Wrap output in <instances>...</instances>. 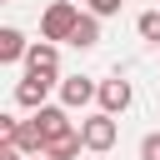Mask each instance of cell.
Masks as SVG:
<instances>
[{"label":"cell","mask_w":160,"mask_h":160,"mask_svg":"<svg viewBox=\"0 0 160 160\" xmlns=\"http://www.w3.org/2000/svg\"><path fill=\"white\" fill-rule=\"evenodd\" d=\"M75 25H80V5L55 0V5L40 15V40H70V35H75Z\"/></svg>","instance_id":"1"},{"label":"cell","mask_w":160,"mask_h":160,"mask_svg":"<svg viewBox=\"0 0 160 160\" xmlns=\"http://www.w3.org/2000/svg\"><path fill=\"white\" fill-rule=\"evenodd\" d=\"M80 135H85V150L105 155V150L115 145L120 125H115V115H110V110H95V115H85V120H80Z\"/></svg>","instance_id":"2"},{"label":"cell","mask_w":160,"mask_h":160,"mask_svg":"<svg viewBox=\"0 0 160 160\" xmlns=\"http://www.w3.org/2000/svg\"><path fill=\"white\" fill-rule=\"evenodd\" d=\"M55 85H60L55 75H30V70H25V80L15 85V105H25V110H40V105H45V95H50Z\"/></svg>","instance_id":"3"},{"label":"cell","mask_w":160,"mask_h":160,"mask_svg":"<svg viewBox=\"0 0 160 160\" xmlns=\"http://www.w3.org/2000/svg\"><path fill=\"white\" fill-rule=\"evenodd\" d=\"M60 100H65V110H80V105L100 100V85L85 75H70V80H60Z\"/></svg>","instance_id":"4"},{"label":"cell","mask_w":160,"mask_h":160,"mask_svg":"<svg viewBox=\"0 0 160 160\" xmlns=\"http://www.w3.org/2000/svg\"><path fill=\"white\" fill-rule=\"evenodd\" d=\"M25 70H30V75H55V70H60V50H55V40H35L30 55H25Z\"/></svg>","instance_id":"5"},{"label":"cell","mask_w":160,"mask_h":160,"mask_svg":"<svg viewBox=\"0 0 160 160\" xmlns=\"http://www.w3.org/2000/svg\"><path fill=\"white\" fill-rule=\"evenodd\" d=\"M130 100H135L130 80H100V110L120 115V110H130Z\"/></svg>","instance_id":"6"},{"label":"cell","mask_w":160,"mask_h":160,"mask_svg":"<svg viewBox=\"0 0 160 160\" xmlns=\"http://www.w3.org/2000/svg\"><path fill=\"white\" fill-rule=\"evenodd\" d=\"M35 125L45 130V145H50L55 135H70V130H75L70 115H65V105H40V110H35Z\"/></svg>","instance_id":"7"},{"label":"cell","mask_w":160,"mask_h":160,"mask_svg":"<svg viewBox=\"0 0 160 160\" xmlns=\"http://www.w3.org/2000/svg\"><path fill=\"white\" fill-rule=\"evenodd\" d=\"M25 55H30V45H25V35H20L15 25H5V30H0V65H20Z\"/></svg>","instance_id":"8"},{"label":"cell","mask_w":160,"mask_h":160,"mask_svg":"<svg viewBox=\"0 0 160 160\" xmlns=\"http://www.w3.org/2000/svg\"><path fill=\"white\" fill-rule=\"evenodd\" d=\"M80 150H85V135H80V130H70V135H55V140L45 145V155H50V160H75Z\"/></svg>","instance_id":"9"},{"label":"cell","mask_w":160,"mask_h":160,"mask_svg":"<svg viewBox=\"0 0 160 160\" xmlns=\"http://www.w3.org/2000/svg\"><path fill=\"white\" fill-rule=\"evenodd\" d=\"M70 45L75 50H90V45H100V15H80V25H75V35H70Z\"/></svg>","instance_id":"10"},{"label":"cell","mask_w":160,"mask_h":160,"mask_svg":"<svg viewBox=\"0 0 160 160\" xmlns=\"http://www.w3.org/2000/svg\"><path fill=\"white\" fill-rule=\"evenodd\" d=\"M135 30H140V40H150V45H160V10H145V15L135 20Z\"/></svg>","instance_id":"11"},{"label":"cell","mask_w":160,"mask_h":160,"mask_svg":"<svg viewBox=\"0 0 160 160\" xmlns=\"http://www.w3.org/2000/svg\"><path fill=\"white\" fill-rule=\"evenodd\" d=\"M120 5H125V0H85V10L100 15V20H105V15H120Z\"/></svg>","instance_id":"12"},{"label":"cell","mask_w":160,"mask_h":160,"mask_svg":"<svg viewBox=\"0 0 160 160\" xmlns=\"http://www.w3.org/2000/svg\"><path fill=\"white\" fill-rule=\"evenodd\" d=\"M140 160H160V135H145L140 140Z\"/></svg>","instance_id":"13"},{"label":"cell","mask_w":160,"mask_h":160,"mask_svg":"<svg viewBox=\"0 0 160 160\" xmlns=\"http://www.w3.org/2000/svg\"><path fill=\"white\" fill-rule=\"evenodd\" d=\"M20 135V120L15 115H0V140H15Z\"/></svg>","instance_id":"14"},{"label":"cell","mask_w":160,"mask_h":160,"mask_svg":"<svg viewBox=\"0 0 160 160\" xmlns=\"http://www.w3.org/2000/svg\"><path fill=\"white\" fill-rule=\"evenodd\" d=\"M0 160H25V150H20L15 140H0Z\"/></svg>","instance_id":"15"},{"label":"cell","mask_w":160,"mask_h":160,"mask_svg":"<svg viewBox=\"0 0 160 160\" xmlns=\"http://www.w3.org/2000/svg\"><path fill=\"white\" fill-rule=\"evenodd\" d=\"M25 160H50V155H25Z\"/></svg>","instance_id":"16"}]
</instances>
